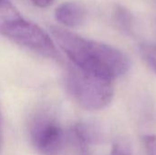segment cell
<instances>
[{
	"mask_svg": "<svg viewBox=\"0 0 156 155\" xmlns=\"http://www.w3.org/2000/svg\"><path fill=\"white\" fill-rule=\"evenodd\" d=\"M50 30L71 64L87 73L114 79L130 69L128 57L110 45L85 38L61 26H52Z\"/></svg>",
	"mask_w": 156,
	"mask_h": 155,
	"instance_id": "6da1fadb",
	"label": "cell"
},
{
	"mask_svg": "<svg viewBox=\"0 0 156 155\" xmlns=\"http://www.w3.org/2000/svg\"><path fill=\"white\" fill-rule=\"evenodd\" d=\"M0 35L42 57L52 59L59 57L50 36L25 18L11 0H0Z\"/></svg>",
	"mask_w": 156,
	"mask_h": 155,
	"instance_id": "7a4b0ae2",
	"label": "cell"
},
{
	"mask_svg": "<svg viewBox=\"0 0 156 155\" xmlns=\"http://www.w3.org/2000/svg\"><path fill=\"white\" fill-rule=\"evenodd\" d=\"M65 85L74 100L87 111H100L113 98L112 79L87 73L72 64L68 68Z\"/></svg>",
	"mask_w": 156,
	"mask_h": 155,
	"instance_id": "3957f363",
	"label": "cell"
},
{
	"mask_svg": "<svg viewBox=\"0 0 156 155\" xmlns=\"http://www.w3.org/2000/svg\"><path fill=\"white\" fill-rule=\"evenodd\" d=\"M31 140L42 155H58L63 145L64 132L61 127L48 117L36 119L30 129Z\"/></svg>",
	"mask_w": 156,
	"mask_h": 155,
	"instance_id": "277c9868",
	"label": "cell"
},
{
	"mask_svg": "<svg viewBox=\"0 0 156 155\" xmlns=\"http://www.w3.org/2000/svg\"><path fill=\"white\" fill-rule=\"evenodd\" d=\"M87 16V8L80 1H66L55 10V18L61 25L76 27L82 25Z\"/></svg>",
	"mask_w": 156,
	"mask_h": 155,
	"instance_id": "5b68a950",
	"label": "cell"
},
{
	"mask_svg": "<svg viewBox=\"0 0 156 155\" xmlns=\"http://www.w3.org/2000/svg\"><path fill=\"white\" fill-rule=\"evenodd\" d=\"M142 57L148 66L156 74V46L152 44H143L140 48Z\"/></svg>",
	"mask_w": 156,
	"mask_h": 155,
	"instance_id": "8992f818",
	"label": "cell"
},
{
	"mask_svg": "<svg viewBox=\"0 0 156 155\" xmlns=\"http://www.w3.org/2000/svg\"><path fill=\"white\" fill-rule=\"evenodd\" d=\"M116 18H117V22L121 25L122 28H124L127 31L131 29L132 18L131 16L129 15V12L126 9L122 7H119L116 11Z\"/></svg>",
	"mask_w": 156,
	"mask_h": 155,
	"instance_id": "52a82bcc",
	"label": "cell"
},
{
	"mask_svg": "<svg viewBox=\"0 0 156 155\" xmlns=\"http://www.w3.org/2000/svg\"><path fill=\"white\" fill-rule=\"evenodd\" d=\"M110 155H133V153L126 143L118 142L113 145Z\"/></svg>",
	"mask_w": 156,
	"mask_h": 155,
	"instance_id": "ba28073f",
	"label": "cell"
},
{
	"mask_svg": "<svg viewBox=\"0 0 156 155\" xmlns=\"http://www.w3.org/2000/svg\"><path fill=\"white\" fill-rule=\"evenodd\" d=\"M144 146L148 155H156V135H148L144 137Z\"/></svg>",
	"mask_w": 156,
	"mask_h": 155,
	"instance_id": "9c48e42d",
	"label": "cell"
},
{
	"mask_svg": "<svg viewBox=\"0 0 156 155\" xmlns=\"http://www.w3.org/2000/svg\"><path fill=\"white\" fill-rule=\"evenodd\" d=\"M30 1L39 7H48L53 3L54 0H30Z\"/></svg>",
	"mask_w": 156,
	"mask_h": 155,
	"instance_id": "30bf717a",
	"label": "cell"
}]
</instances>
